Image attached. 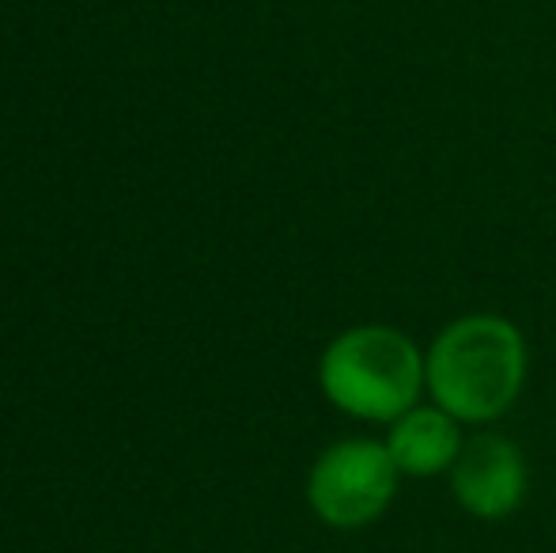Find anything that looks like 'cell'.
<instances>
[{
    "instance_id": "obj_1",
    "label": "cell",
    "mask_w": 556,
    "mask_h": 553,
    "mask_svg": "<svg viewBox=\"0 0 556 553\" xmlns=\"http://www.w3.org/2000/svg\"><path fill=\"white\" fill-rule=\"evenodd\" d=\"M432 402L462 425L504 417L527 387V341L504 315H462L425 353Z\"/></svg>"
},
{
    "instance_id": "obj_2",
    "label": "cell",
    "mask_w": 556,
    "mask_h": 553,
    "mask_svg": "<svg viewBox=\"0 0 556 553\" xmlns=\"http://www.w3.org/2000/svg\"><path fill=\"white\" fill-rule=\"evenodd\" d=\"M323 394L359 420H397L425 391V353L394 326H352L318 361Z\"/></svg>"
},
{
    "instance_id": "obj_3",
    "label": "cell",
    "mask_w": 556,
    "mask_h": 553,
    "mask_svg": "<svg viewBox=\"0 0 556 553\" xmlns=\"http://www.w3.org/2000/svg\"><path fill=\"white\" fill-rule=\"evenodd\" d=\"M397 463L387 443L341 440L315 458L307 478V501L315 516L337 531H359L390 508L397 493Z\"/></svg>"
},
{
    "instance_id": "obj_4",
    "label": "cell",
    "mask_w": 556,
    "mask_h": 553,
    "mask_svg": "<svg viewBox=\"0 0 556 553\" xmlns=\"http://www.w3.org/2000/svg\"><path fill=\"white\" fill-rule=\"evenodd\" d=\"M527 458L507 436H477L451 466L454 501L477 519H507L527 497Z\"/></svg>"
},
{
    "instance_id": "obj_5",
    "label": "cell",
    "mask_w": 556,
    "mask_h": 553,
    "mask_svg": "<svg viewBox=\"0 0 556 553\" xmlns=\"http://www.w3.org/2000/svg\"><path fill=\"white\" fill-rule=\"evenodd\" d=\"M462 420L443 406H413L397 420H390L387 451L397 470L409 478H432L458 463L462 455Z\"/></svg>"
}]
</instances>
